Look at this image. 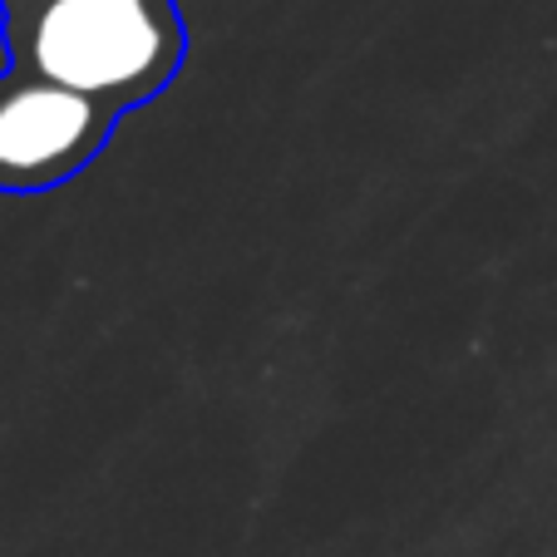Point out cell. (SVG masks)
Here are the masks:
<instances>
[{
	"label": "cell",
	"instance_id": "obj_2",
	"mask_svg": "<svg viewBox=\"0 0 557 557\" xmlns=\"http://www.w3.org/2000/svg\"><path fill=\"white\" fill-rule=\"evenodd\" d=\"M114 109L30 74H0V193H40L74 178L104 148Z\"/></svg>",
	"mask_w": 557,
	"mask_h": 557
},
{
	"label": "cell",
	"instance_id": "obj_1",
	"mask_svg": "<svg viewBox=\"0 0 557 557\" xmlns=\"http://www.w3.org/2000/svg\"><path fill=\"white\" fill-rule=\"evenodd\" d=\"M11 70L104 109L153 99L183 60L173 0H0Z\"/></svg>",
	"mask_w": 557,
	"mask_h": 557
}]
</instances>
